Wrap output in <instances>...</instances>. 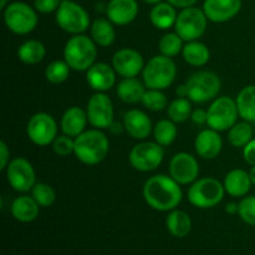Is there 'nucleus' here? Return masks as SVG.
<instances>
[{"label": "nucleus", "mask_w": 255, "mask_h": 255, "mask_svg": "<svg viewBox=\"0 0 255 255\" xmlns=\"http://www.w3.org/2000/svg\"><path fill=\"white\" fill-rule=\"evenodd\" d=\"M181 184L171 176L156 174L144 182L142 194L146 203L158 212H171L179 206L183 198Z\"/></svg>", "instance_id": "obj_1"}, {"label": "nucleus", "mask_w": 255, "mask_h": 255, "mask_svg": "<svg viewBox=\"0 0 255 255\" xmlns=\"http://www.w3.org/2000/svg\"><path fill=\"white\" fill-rule=\"evenodd\" d=\"M110 142L102 129H86L75 138L74 154L81 163L96 166L107 157Z\"/></svg>", "instance_id": "obj_2"}, {"label": "nucleus", "mask_w": 255, "mask_h": 255, "mask_svg": "<svg viewBox=\"0 0 255 255\" xmlns=\"http://www.w3.org/2000/svg\"><path fill=\"white\" fill-rule=\"evenodd\" d=\"M97 45L90 36L84 34L74 35L64 47V60L74 71H87L97 57Z\"/></svg>", "instance_id": "obj_3"}, {"label": "nucleus", "mask_w": 255, "mask_h": 255, "mask_svg": "<svg viewBox=\"0 0 255 255\" xmlns=\"http://www.w3.org/2000/svg\"><path fill=\"white\" fill-rule=\"evenodd\" d=\"M177 66L172 57L156 55L143 67L142 79L147 89L166 90L174 82Z\"/></svg>", "instance_id": "obj_4"}, {"label": "nucleus", "mask_w": 255, "mask_h": 255, "mask_svg": "<svg viewBox=\"0 0 255 255\" xmlns=\"http://www.w3.org/2000/svg\"><path fill=\"white\" fill-rule=\"evenodd\" d=\"M224 184L213 177H204L197 179L191 184L187 198L192 206L201 209L213 208L218 206L224 198Z\"/></svg>", "instance_id": "obj_5"}, {"label": "nucleus", "mask_w": 255, "mask_h": 255, "mask_svg": "<svg viewBox=\"0 0 255 255\" xmlns=\"http://www.w3.org/2000/svg\"><path fill=\"white\" fill-rule=\"evenodd\" d=\"M184 85L187 89V99L196 104L213 101L222 89V81L218 75L208 70L194 72Z\"/></svg>", "instance_id": "obj_6"}, {"label": "nucleus", "mask_w": 255, "mask_h": 255, "mask_svg": "<svg viewBox=\"0 0 255 255\" xmlns=\"http://www.w3.org/2000/svg\"><path fill=\"white\" fill-rule=\"evenodd\" d=\"M4 22L7 29L16 35H27L39 22L35 7L22 1L10 2L4 9Z\"/></svg>", "instance_id": "obj_7"}, {"label": "nucleus", "mask_w": 255, "mask_h": 255, "mask_svg": "<svg viewBox=\"0 0 255 255\" xmlns=\"http://www.w3.org/2000/svg\"><path fill=\"white\" fill-rule=\"evenodd\" d=\"M56 24L65 32L79 35L90 27V15L84 6L72 0H64L56 10Z\"/></svg>", "instance_id": "obj_8"}, {"label": "nucleus", "mask_w": 255, "mask_h": 255, "mask_svg": "<svg viewBox=\"0 0 255 255\" xmlns=\"http://www.w3.org/2000/svg\"><path fill=\"white\" fill-rule=\"evenodd\" d=\"M208 25V17L203 9L191 6L182 9L177 15L174 30L183 39V41H194L203 36Z\"/></svg>", "instance_id": "obj_9"}, {"label": "nucleus", "mask_w": 255, "mask_h": 255, "mask_svg": "<svg viewBox=\"0 0 255 255\" xmlns=\"http://www.w3.org/2000/svg\"><path fill=\"white\" fill-rule=\"evenodd\" d=\"M207 114H208L207 125L209 128L218 132L228 131L238 122L237 120L239 117L236 100L228 96L217 97L216 100H213L209 109L207 110Z\"/></svg>", "instance_id": "obj_10"}, {"label": "nucleus", "mask_w": 255, "mask_h": 255, "mask_svg": "<svg viewBox=\"0 0 255 255\" xmlns=\"http://www.w3.org/2000/svg\"><path fill=\"white\" fill-rule=\"evenodd\" d=\"M164 158L163 147L161 144L149 141L139 142L134 144L129 151L128 161L131 166L138 172H152L158 168Z\"/></svg>", "instance_id": "obj_11"}, {"label": "nucleus", "mask_w": 255, "mask_h": 255, "mask_svg": "<svg viewBox=\"0 0 255 255\" xmlns=\"http://www.w3.org/2000/svg\"><path fill=\"white\" fill-rule=\"evenodd\" d=\"M59 126L54 117L46 112H37L30 117L26 125V134L30 141L39 147L52 144L59 134Z\"/></svg>", "instance_id": "obj_12"}, {"label": "nucleus", "mask_w": 255, "mask_h": 255, "mask_svg": "<svg viewBox=\"0 0 255 255\" xmlns=\"http://www.w3.org/2000/svg\"><path fill=\"white\" fill-rule=\"evenodd\" d=\"M7 183L14 191L19 193H26L36 184V173L31 162L24 157H16L10 159L5 168Z\"/></svg>", "instance_id": "obj_13"}, {"label": "nucleus", "mask_w": 255, "mask_h": 255, "mask_svg": "<svg viewBox=\"0 0 255 255\" xmlns=\"http://www.w3.org/2000/svg\"><path fill=\"white\" fill-rule=\"evenodd\" d=\"M87 119L94 128L109 129L115 122V110L111 99L105 92H95L87 101Z\"/></svg>", "instance_id": "obj_14"}, {"label": "nucleus", "mask_w": 255, "mask_h": 255, "mask_svg": "<svg viewBox=\"0 0 255 255\" xmlns=\"http://www.w3.org/2000/svg\"><path fill=\"white\" fill-rule=\"evenodd\" d=\"M169 176L177 182L182 184H192L198 179L199 176V164L196 157L187 152H179L174 154L169 161L168 167Z\"/></svg>", "instance_id": "obj_15"}, {"label": "nucleus", "mask_w": 255, "mask_h": 255, "mask_svg": "<svg viewBox=\"0 0 255 255\" xmlns=\"http://www.w3.org/2000/svg\"><path fill=\"white\" fill-rule=\"evenodd\" d=\"M112 66L117 75L125 77H137L144 67L143 56L137 50L124 47L115 52L112 56Z\"/></svg>", "instance_id": "obj_16"}, {"label": "nucleus", "mask_w": 255, "mask_h": 255, "mask_svg": "<svg viewBox=\"0 0 255 255\" xmlns=\"http://www.w3.org/2000/svg\"><path fill=\"white\" fill-rule=\"evenodd\" d=\"M203 11L212 22H227L242 9V0H204Z\"/></svg>", "instance_id": "obj_17"}, {"label": "nucleus", "mask_w": 255, "mask_h": 255, "mask_svg": "<svg viewBox=\"0 0 255 255\" xmlns=\"http://www.w3.org/2000/svg\"><path fill=\"white\" fill-rule=\"evenodd\" d=\"M116 75L114 66L106 62H95L86 71L87 85L96 92H106L116 85Z\"/></svg>", "instance_id": "obj_18"}, {"label": "nucleus", "mask_w": 255, "mask_h": 255, "mask_svg": "<svg viewBox=\"0 0 255 255\" xmlns=\"http://www.w3.org/2000/svg\"><path fill=\"white\" fill-rule=\"evenodd\" d=\"M138 11L137 0H110L106 5L107 19L119 26H125L134 21Z\"/></svg>", "instance_id": "obj_19"}, {"label": "nucleus", "mask_w": 255, "mask_h": 255, "mask_svg": "<svg viewBox=\"0 0 255 255\" xmlns=\"http://www.w3.org/2000/svg\"><path fill=\"white\" fill-rule=\"evenodd\" d=\"M124 127L125 131L134 139H146L153 132L148 115L138 109H132L125 114Z\"/></svg>", "instance_id": "obj_20"}, {"label": "nucleus", "mask_w": 255, "mask_h": 255, "mask_svg": "<svg viewBox=\"0 0 255 255\" xmlns=\"http://www.w3.org/2000/svg\"><path fill=\"white\" fill-rule=\"evenodd\" d=\"M223 147V139L218 131L212 128L203 129L194 139V149L203 159H214L219 156Z\"/></svg>", "instance_id": "obj_21"}, {"label": "nucleus", "mask_w": 255, "mask_h": 255, "mask_svg": "<svg viewBox=\"0 0 255 255\" xmlns=\"http://www.w3.org/2000/svg\"><path fill=\"white\" fill-rule=\"evenodd\" d=\"M87 122H89V119H87L86 111L79 106H72L62 115L60 127H61L62 133L76 138L82 132L86 131Z\"/></svg>", "instance_id": "obj_22"}, {"label": "nucleus", "mask_w": 255, "mask_h": 255, "mask_svg": "<svg viewBox=\"0 0 255 255\" xmlns=\"http://www.w3.org/2000/svg\"><path fill=\"white\" fill-rule=\"evenodd\" d=\"M223 184L226 193H228L232 197H236V198H239V197H246L249 193L253 183H252L249 172L237 168L232 169L231 172L227 173Z\"/></svg>", "instance_id": "obj_23"}, {"label": "nucleus", "mask_w": 255, "mask_h": 255, "mask_svg": "<svg viewBox=\"0 0 255 255\" xmlns=\"http://www.w3.org/2000/svg\"><path fill=\"white\" fill-rule=\"evenodd\" d=\"M146 92V85L137 77H125L117 84L116 94L119 99L125 104L134 105L142 102Z\"/></svg>", "instance_id": "obj_24"}, {"label": "nucleus", "mask_w": 255, "mask_h": 255, "mask_svg": "<svg viewBox=\"0 0 255 255\" xmlns=\"http://www.w3.org/2000/svg\"><path fill=\"white\" fill-rule=\"evenodd\" d=\"M12 217L21 223H30L39 216L40 206L32 197L20 196L12 201L10 207Z\"/></svg>", "instance_id": "obj_25"}, {"label": "nucleus", "mask_w": 255, "mask_h": 255, "mask_svg": "<svg viewBox=\"0 0 255 255\" xmlns=\"http://www.w3.org/2000/svg\"><path fill=\"white\" fill-rule=\"evenodd\" d=\"M90 34L97 46L109 47L111 46L116 39L114 24L106 17H97L90 26Z\"/></svg>", "instance_id": "obj_26"}, {"label": "nucleus", "mask_w": 255, "mask_h": 255, "mask_svg": "<svg viewBox=\"0 0 255 255\" xmlns=\"http://www.w3.org/2000/svg\"><path fill=\"white\" fill-rule=\"evenodd\" d=\"M176 7L168 1L159 2L153 5V7L149 11V20L152 25L158 30H168L169 27L174 26L177 20Z\"/></svg>", "instance_id": "obj_27"}, {"label": "nucleus", "mask_w": 255, "mask_h": 255, "mask_svg": "<svg viewBox=\"0 0 255 255\" xmlns=\"http://www.w3.org/2000/svg\"><path fill=\"white\" fill-rule=\"evenodd\" d=\"M166 227L173 237L184 238L192 231V219L187 212L176 208L167 216Z\"/></svg>", "instance_id": "obj_28"}, {"label": "nucleus", "mask_w": 255, "mask_h": 255, "mask_svg": "<svg viewBox=\"0 0 255 255\" xmlns=\"http://www.w3.org/2000/svg\"><path fill=\"white\" fill-rule=\"evenodd\" d=\"M184 61L188 65L194 67H201L208 64L211 59V51L208 46L203 42L194 40V41H188L183 47L182 51Z\"/></svg>", "instance_id": "obj_29"}, {"label": "nucleus", "mask_w": 255, "mask_h": 255, "mask_svg": "<svg viewBox=\"0 0 255 255\" xmlns=\"http://www.w3.org/2000/svg\"><path fill=\"white\" fill-rule=\"evenodd\" d=\"M17 59L26 65H36L44 60L46 47L41 41L35 39L26 40L17 49Z\"/></svg>", "instance_id": "obj_30"}, {"label": "nucleus", "mask_w": 255, "mask_h": 255, "mask_svg": "<svg viewBox=\"0 0 255 255\" xmlns=\"http://www.w3.org/2000/svg\"><path fill=\"white\" fill-rule=\"evenodd\" d=\"M239 117L248 122H255V85H248L239 91L236 99Z\"/></svg>", "instance_id": "obj_31"}, {"label": "nucleus", "mask_w": 255, "mask_h": 255, "mask_svg": "<svg viewBox=\"0 0 255 255\" xmlns=\"http://www.w3.org/2000/svg\"><path fill=\"white\" fill-rule=\"evenodd\" d=\"M252 139H253V127L251 122L243 120L242 122H237L228 129L229 143L237 148H244Z\"/></svg>", "instance_id": "obj_32"}, {"label": "nucleus", "mask_w": 255, "mask_h": 255, "mask_svg": "<svg viewBox=\"0 0 255 255\" xmlns=\"http://www.w3.org/2000/svg\"><path fill=\"white\" fill-rule=\"evenodd\" d=\"M178 129H177L176 122L172 120H161L153 127L154 141L162 147L171 146L177 138Z\"/></svg>", "instance_id": "obj_33"}, {"label": "nucleus", "mask_w": 255, "mask_h": 255, "mask_svg": "<svg viewBox=\"0 0 255 255\" xmlns=\"http://www.w3.org/2000/svg\"><path fill=\"white\" fill-rule=\"evenodd\" d=\"M191 100L187 97H177L176 100L171 102L167 107V114L169 120H172L176 124H182L187 120L191 119L192 115V104Z\"/></svg>", "instance_id": "obj_34"}, {"label": "nucleus", "mask_w": 255, "mask_h": 255, "mask_svg": "<svg viewBox=\"0 0 255 255\" xmlns=\"http://www.w3.org/2000/svg\"><path fill=\"white\" fill-rule=\"evenodd\" d=\"M183 39L174 32H167L158 42V50L161 55L167 57H174L183 51Z\"/></svg>", "instance_id": "obj_35"}, {"label": "nucleus", "mask_w": 255, "mask_h": 255, "mask_svg": "<svg viewBox=\"0 0 255 255\" xmlns=\"http://www.w3.org/2000/svg\"><path fill=\"white\" fill-rule=\"evenodd\" d=\"M71 67L65 60H55L50 62L45 69V79L54 85L64 84L70 76Z\"/></svg>", "instance_id": "obj_36"}, {"label": "nucleus", "mask_w": 255, "mask_h": 255, "mask_svg": "<svg viewBox=\"0 0 255 255\" xmlns=\"http://www.w3.org/2000/svg\"><path fill=\"white\" fill-rule=\"evenodd\" d=\"M142 105L149 111L159 112L168 107V100H167L166 95L162 92V90L148 89L144 92Z\"/></svg>", "instance_id": "obj_37"}, {"label": "nucleus", "mask_w": 255, "mask_h": 255, "mask_svg": "<svg viewBox=\"0 0 255 255\" xmlns=\"http://www.w3.org/2000/svg\"><path fill=\"white\" fill-rule=\"evenodd\" d=\"M31 197L40 207H50L56 201L54 188L47 183H36L31 189Z\"/></svg>", "instance_id": "obj_38"}, {"label": "nucleus", "mask_w": 255, "mask_h": 255, "mask_svg": "<svg viewBox=\"0 0 255 255\" xmlns=\"http://www.w3.org/2000/svg\"><path fill=\"white\" fill-rule=\"evenodd\" d=\"M238 214L244 223L255 227V196L242 198L238 203Z\"/></svg>", "instance_id": "obj_39"}, {"label": "nucleus", "mask_w": 255, "mask_h": 255, "mask_svg": "<svg viewBox=\"0 0 255 255\" xmlns=\"http://www.w3.org/2000/svg\"><path fill=\"white\" fill-rule=\"evenodd\" d=\"M52 151L60 157H67L70 154L74 153L75 149V138L66 136V134H61L55 138L52 142Z\"/></svg>", "instance_id": "obj_40"}, {"label": "nucleus", "mask_w": 255, "mask_h": 255, "mask_svg": "<svg viewBox=\"0 0 255 255\" xmlns=\"http://www.w3.org/2000/svg\"><path fill=\"white\" fill-rule=\"evenodd\" d=\"M62 0H34V7L41 14H50L59 9Z\"/></svg>", "instance_id": "obj_41"}, {"label": "nucleus", "mask_w": 255, "mask_h": 255, "mask_svg": "<svg viewBox=\"0 0 255 255\" xmlns=\"http://www.w3.org/2000/svg\"><path fill=\"white\" fill-rule=\"evenodd\" d=\"M10 162V149L6 142L0 141V169L5 171Z\"/></svg>", "instance_id": "obj_42"}, {"label": "nucleus", "mask_w": 255, "mask_h": 255, "mask_svg": "<svg viewBox=\"0 0 255 255\" xmlns=\"http://www.w3.org/2000/svg\"><path fill=\"white\" fill-rule=\"evenodd\" d=\"M244 161L251 166H255V138L252 139L243 148Z\"/></svg>", "instance_id": "obj_43"}, {"label": "nucleus", "mask_w": 255, "mask_h": 255, "mask_svg": "<svg viewBox=\"0 0 255 255\" xmlns=\"http://www.w3.org/2000/svg\"><path fill=\"white\" fill-rule=\"evenodd\" d=\"M207 119H208V114H207L206 110L197 109L194 111H192L191 120L196 125H207Z\"/></svg>", "instance_id": "obj_44"}, {"label": "nucleus", "mask_w": 255, "mask_h": 255, "mask_svg": "<svg viewBox=\"0 0 255 255\" xmlns=\"http://www.w3.org/2000/svg\"><path fill=\"white\" fill-rule=\"evenodd\" d=\"M169 4L173 5L174 7H179V9H186V7H191L196 5L198 0H166Z\"/></svg>", "instance_id": "obj_45"}, {"label": "nucleus", "mask_w": 255, "mask_h": 255, "mask_svg": "<svg viewBox=\"0 0 255 255\" xmlns=\"http://www.w3.org/2000/svg\"><path fill=\"white\" fill-rule=\"evenodd\" d=\"M109 129L112 132V133L117 134V133H120V132H122V129H125V127H124V125H120V124H117V122H114Z\"/></svg>", "instance_id": "obj_46"}, {"label": "nucleus", "mask_w": 255, "mask_h": 255, "mask_svg": "<svg viewBox=\"0 0 255 255\" xmlns=\"http://www.w3.org/2000/svg\"><path fill=\"white\" fill-rule=\"evenodd\" d=\"M226 212L229 214L238 213V203H228L226 206Z\"/></svg>", "instance_id": "obj_47"}, {"label": "nucleus", "mask_w": 255, "mask_h": 255, "mask_svg": "<svg viewBox=\"0 0 255 255\" xmlns=\"http://www.w3.org/2000/svg\"><path fill=\"white\" fill-rule=\"evenodd\" d=\"M176 92H177V95H178V97H187L186 85H181V86L176 90Z\"/></svg>", "instance_id": "obj_48"}, {"label": "nucleus", "mask_w": 255, "mask_h": 255, "mask_svg": "<svg viewBox=\"0 0 255 255\" xmlns=\"http://www.w3.org/2000/svg\"><path fill=\"white\" fill-rule=\"evenodd\" d=\"M249 176H251L252 183H253L255 186V166H252L251 171H249Z\"/></svg>", "instance_id": "obj_49"}, {"label": "nucleus", "mask_w": 255, "mask_h": 255, "mask_svg": "<svg viewBox=\"0 0 255 255\" xmlns=\"http://www.w3.org/2000/svg\"><path fill=\"white\" fill-rule=\"evenodd\" d=\"M143 1L146 2V4H149V5H157V4H159V2L163 1V0H143Z\"/></svg>", "instance_id": "obj_50"}, {"label": "nucleus", "mask_w": 255, "mask_h": 255, "mask_svg": "<svg viewBox=\"0 0 255 255\" xmlns=\"http://www.w3.org/2000/svg\"><path fill=\"white\" fill-rule=\"evenodd\" d=\"M9 4H10L9 0H0V7H1L2 10H4Z\"/></svg>", "instance_id": "obj_51"}]
</instances>
